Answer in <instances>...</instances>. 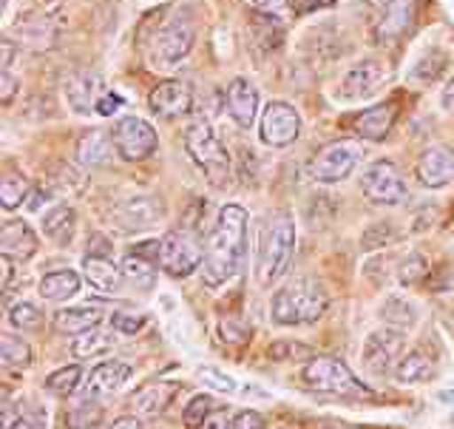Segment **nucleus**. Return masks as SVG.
Wrapping results in <instances>:
<instances>
[{"label": "nucleus", "instance_id": "obj_22", "mask_svg": "<svg viewBox=\"0 0 454 429\" xmlns=\"http://www.w3.org/2000/svg\"><path fill=\"white\" fill-rule=\"evenodd\" d=\"M114 137L108 131H99V128H91V131H82L77 139V148H74V160L82 168H99V165H108L111 156H114Z\"/></svg>", "mask_w": 454, "mask_h": 429}, {"label": "nucleus", "instance_id": "obj_25", "mask_svg": "<svg viewBox=\"0 0 454 429\" xmlns=\"http://www.w3.org/2000/svg\"><path fill=\"white\" fill-rule=\"evenodd\" d=\"M176 384L174 381H153V384H145L139 393H134L131 398V407L137 409V416H160V412H165L170 407V401H174L176 395Z\"/></svg>", "mask_w": 454, "mask_h": 429}, {"label": "nucleus", "instance_id": "obj_16", "mask_svg": "<svg viewBox=\"0 0 454 429\" xmlns=\"http://www.w3.org/2000/svg\"><path fill=\"white\" fill-rule=\"evenodd\" d=\"M148 106L160 117H184L193 108V89L182 80H162L156 89L148 94Z\"/></svg>", "mask_w": 454, "mask_h": 429}, {"label": "nucleus", "instance_id": "obj_57", "mask_svg": "<svg viewBox=\"0 0 454 429\" xmlns=\"http://www.w3.org/2000/svg\"><path fill=\"white\" fill-rule=\"evenodd\" d=\"M250 4H253L255 9H262V12H273V9H278V6L287 4V0H250Z\"/></svg>", "mask_w": 454, "mask_h": 429}, {"label": "nucleus", "instance_id": "obj_13", "mask_svg": "<svg viewBox=\"0 0 454 429\" xmlns=\"http://www.w3.org/2000/svg\"><path fill=\"white\" fill-rule=\"evenodd\" d=\"M361 160V151L352 146V142H330V146H324L316 160H312V179L321 182V185H338L349 179V174L355 171Z\"/></svg>", "mask_w": 454, "mask_h": 429}, {"label": "nucleus", "instance_id": "obj_58", "mask_svg": "<svg viewBox=\"0 0 454 429\" xmlns=\"http://www.w3.org/2000/svg\"><path fill=\"white\" fill-rule=\"evenodd\" d=\"M222 336H224V341H227V336H233V341H245L247 338V333L245 330H236V327L233 324H222Z\"/></svg>", "mask_w": 454, "mask_h": 429}, {"label": "nucleus", "instance_id": "obj_51", "mask_svg": "<svg viewBox=\"0 0 454 429\" xmlns=\"http://www.w3.org/2000/svg\"><path fill=\"white\" fill-rule=\"evenodd\" d=\"M202 429H233V416H231L227 409L216 407V409H213L210 416L205 418Z\"/></svg>", "mask_w": 454, "mask_h": 429}, {"label": "nucleus", "instance_id": "obj_56", "mask_svg": "<svg viewBox=\"0 0 454 429\" xmlns=\"http://www.w3.org/2000/svg\"><path fill=\"white\" fill-rule=\"evenodd\" d=\"M108 429H145V426H142V421L137 416H122V418L114 421Z\"/></svg>", "mask_w": 454, "mask_h": 429}, {"label": "nucleus", "instance_id": "obj_29", "mask_svg": "<svg viewBox=\"0 0 454 429\" xmlns=\"http://www.w3.org/2000/svg\"><path fill=\"white\" fill-rule=\"evenodd\" d=\"M380 319L389 327L397 330H406V327H415L420 319V307L415 298H409L406 293H389L387 302L380 305Z\"/></svg>", "mask_w": 454, "mask_h": 429}, {"label": "nucleus", "instance_id": "obj_59", "mask_svg": "<svg viewBox=\"0 0 454 429\" xmlns=\"http://www.w3.org/2000/svg\"><path fill=\"white\" fill-rule=\"evenodd\" d=\"M440 398H443V401H454V393H440Z\"/></svg>", "mask_w": 454, "mask_h": 429}, {"label": "nucleus", "instance_id": "obj_23", "mask_svg": "<svg viewBox=\"0 0 454 429\" xmlns=\"http://www.w3.org/2000/svg\"><path fill=\"white\" fill-rule=\"evenodd\" d=\"M134 376V367L131 364H125V361H99L91 373H89V393L97 398V395H114V393H120L128 381H131Z\"/></svg>", "mask_w": 454, "mask_h": 429}, {"label": "nucleus", "instance_id": "obj_20", "mask_svg": "<svg viewBox=\"0 0 454 429\" xmlns=\"http://www.w3.org/2000/svg\"><path fill=\"white\" fill-rule=\"evenodd\" d=\"M395 120H397V103L389 99V103H378L372 108L361 111L358 117L352 120V131L366 142H380L392 134Z\"/></svg>", "mask_w": 454, "mask_h": 429}, {"label": "nucleus", "instance_id": "obj_6", "mask_svg": "<svg viewBox=\"0 0 454 429\" xmlns=\"http://www.w3.org/2000/svg\"><path fill=\"white\" fill-rule=\"evenodd\" d=\"M205 253L207 248H202V242L193 234L174 231L160 239V270H165L170 279H188L196 270H202Z\"/></svg>", "mask_w": 454, "mask_h": 429}, {"label": "nucleus", "instance_id": "obj_36", "mask_svg": "<svg viewBox=\"0 0 454 429\" xmlns=\"http://www.w3.org/2000/svg\"><path fill=\"white\" fill-rule=\"evenodd\" d=\"M35 353L28 347L26 338H18V336H4L0 338V364L6 369H26L32 364Z\"/></svg>", "mask_w": 454, "mask_h": 429}, {"label": "nucleus", "instance_id": "obj_12", "mask_svg": "<svg viewBox=\"0 0 454 429\" xmlns=\"http://www.w3.org/2000/svg\"><path fill=\"white\" fill-rule=\"evenodd\" d=\"M108 94V85L103 80V75L94 68H77L63 80V97H66V106L89 117V114H97L103 97Z\"/></svg>", "mask_w": 454, "mask_h": 429}, {"label": "nucleus", "instance_id": "obj_33", "mask_svg": "<svg viewBox=\"0 0 454 429\" xmlns=\"http://www.w3.org/2000/svg\"><path fill=\"white\" fill-rule=\"evenodd\" d=\"M106 418V407L97 398H82L66 412V429H97Z\"/></svg>", "mask_w": 454, "mask_h": 429}, {"label": "nucleus", "instance_id": "obj_43", "mask_svg": "<svg viewBox=\"0 0 454 429\" xmlns=\"http://www.w3.org/2000/svg\"><path fill=\"white\" fill-rule=\"evenodd\" d=\"M196 376H199V381L205 384V387L216 390V393H224V395H236L239 393V381L233 376L222 373V369H216V367H202Z\"/></svg>", "mask_w": 454, "mask_h": 429}, {"label": "nucleus", "instance_id": "obj_1", "mask_svg": "<svg viewBox=\"0 0 454 429\" xmlns=\"http://www.w3.org/2000/svg\"><path fill=\"white\" fill-rule=\"evenodd\" d=\"M247 211L241 205H224L216 213L213 231L207 239V253L202 265L205 288L216 290L231 282L247 256Z\"/></svg>", "mask_w": 454, "mask_h": 429}, {"label": "nucleus", "instance_id": "obj_31", "mask_svg": "<svg viewBox=\"0 0 454 429\" xmlns=\"http://www.w3.org/2000/svg\"><path fill=\"white\" fill-rule=\"evenodd\" d=\"M432 373H434L432 359L420 347H415V350H409V353L401 355V361L395 364L392 376L401 384H420V381H429Z\"/></svg>", "mask_w": 454, "mask_h": 429}, {"label": "nucleus", "instance_id": "obj_30", "mask_svg": "<svg viewBox=\"0 0 454 429\" xmlns=\"http://www.w3.org/2000/svg\"><path fill=\"white\" fill-rule=\"evenodd\" d=\"M120 333L117 330H89L77 336L74 341H71V355L80 361H89V359H99V355H108L114 347H117V338Z\"/></svg>", "mask_w": 454, "mask_h": 429}, {"label": "nucleus", "instance_id": "obj_45", "mask_svg": "<svg viewBox=\"0 0 454 429\" xmlns=\"http://www.w3.org/2000/svg\"><path fill=\"white\" fill-rule=\"evenodd\" d=\"M111 330H117L120 336H137L142 327L148 324V316H134V313H114L108 319Z\"/></svg>", "mask_w": 454, "mask_h": 429}, {"label": "nucleus", "instance_id": "obj_9", "mask_svg": "<svg viewBox=\"0 0 454 429\" xmlns=\"http://www.w3.org/2000/svg\"><path fill=\"white\" fill-rule=\"evenodd\" d=\"M114 148L117 156H122L125 163H142L153 156V151L160 148V137H156V128L142 120V117H122L114 125Z\"/></svg>", "mask_w": 454, "mask_h": 429}, {"label": "nucleus", "instance_id": "obj_55", "mask_svg": "<svg viewBox=\"0 0 454 429\" xmlns=\"http://www.w3.org/2000/svg\"><path fill=\"white\" fill-rule=\"evenodd\" d=\"M440 106H443V111H451L454 114V77L446 83V89L440 91Z\"/></svg>", "mask_w": 454, "mask_h": 429}, {"label": "nucleus", "instance_id": "obj_27", "mask_svg": "<svg viewBox=\"0 0 454 429\" xmlns=\"http://www.w3.org/2000/svg\"><path fill=\"white\" fill-rule=\"evenodd\" d=\"M74 231H77V211L71 205L60 203L43 213V234H46V239L54 242V245H68Z\"/></svg>", "mask_w": 454, "mask_h": 429}, {"label": "nucleus", "instance_id": "obj_2", "mask_svg": "<svg viewBox=\"0 0 454 429\" xmlns=\"http://www.w3.org/2000/svg\"><path fill=\"white\" fill-rule=\"evenodd\" d=\"M330 310V293L321 282L309 276H298L276 290L270 302V319L281 327H309L324 319Z\"/></svg>", "mask_w": 454, "mask_h": 429}, {"label": "nucleus", "instance_id": "obj_11", "mask_svg": "<svg viewBox=\"0 0 454 429\" xmlns=\"http://www.w3.org/2000/svg\"><path fill=\"white\" fill-rule=\"evenodd\" d=\"M193 40H196V35H193V26L188 20L174 18L168 26H162L151 43L153 68H170L179 60H184L193 49Z\"/></svg>", "mask_w": 454, "mask_h": 429}, {"label": "nucleus", "instance_id": "obj_41", "mask_svg": "<svg viewBox=\"0 0 454 429\" xmlns=\"http://www.w3.org/2000/svg\"><path fill=\"white\" fill-rule=\"evenodd\" d=\"M426 276H429V262L423 259L420 253L411 250L409 256H403L401 265H397V282L406 284V288H411V284L423 282Z\"/></svg>", "mask_w": 454, "mask_h": 429}, {"label": "nucleus", "instance_id": "obj_5", "mask_svg": "<svg viewBox=\"0 0 454 429\" xmlns=\"http://www.w3.org/2000/svg\"><path fill=\"white\" fill-rule=\"evenodd\" d=\"M301 381L312 393L324 395H340V398H372V387L352 373V369L333 355H312L301 367Z\"/></svg>", "mask_w": 454, "mask_h": 429}, {"label": "nucleus", "instance_id": "obj_26", "mask_svg": "<svg viewBox=\"0 0 454 429\" xmlns=\"http://www.w3.org/2000/svg\"><path fill=\"white\" fill-rule=\"evenodd\" d=\"M54 327L66 336H82L89 330H97L99 324H103V313L97 307H85V305H77V307H60L51 316Z\"/></svg>", "mask_w": 454, "mask_h": 429}, {"label": "nucleus", "instance_id": "obj_48", "mask_svg": "<svg viewBox=\"0 0 454 429\" xmlns=\"http://www.w3.org/2000/svg\"><path fill=\"white\" fill-rule=\"evenodd\" d=\"M18 91H20V80L14 77L9 68H4L0 71V103L12 106V99L18 97Z\"/></svg>", "mask_w": 454, "mask_h": 429}, {"label": "nucleus", "instance_id": "obj_34", "mask_svg": "<svg viewBox=\"0 0 454 429\" xmlns=\"http://www.w3.org/2000/svg\"><path fill=\"white\" fill-rule=\"evenodd\" d=\"M14 35L20 37V43L26 46H37V49H51L57 43V26L43 18V20H23L18 28H14Z\"/></svg>", "mask_w": 454, "mask_h": 429}, {"label": "nucleus", "instance_id": "obj_50", "mask_svg": "<svg viewBox=\"0 0 454 429\" xmlns=\"http://www.w3.org/2000/svg\"><path fill=\"white\" fill-rule=\"evenodd\" d=\"M0 274H4V282H0V290L9 293L12 284H14V276H18V259H12V256L0 253Z\"/></svg>", "mask_w": 454, "mask_h": 429}, {"label": "nucleus", "instance_id": "obj_37", "mask_svg": "<svg viewBox=\"0 0 454 429\" xmlns=\"http://www.w3.org/2000/svg\"><path fill=\"white\" fill-rule=\"evenodd\" d=\"M28 179L20 174V171H9V174L0 179V205L4 211H18L26 199H28Z\"/></svg>", "mask_w": 454, "mask_h": 429}, {"label": "nucleus", "instance_id": "obj_60", "mask_svg": "<svg viewBox=\"0 0 454 429\" xmlns=\"http://www.w3.org/2000/svg\"><path fill=\"white\" fill-rule=\"evenodd\" d=\"M145 429H148V426H145Z\"/></svg>", "mask_w": 454, "mask_h": 429}, {"label": "nucleus", "instance_id": "obj_10", "mask_svg": "<svg viewBox=\"0 0 454 429\" xmlns=\"http://www.w3.org/2000/svg\"><path fill=\"white\" fill-rule=\"evenodd\" d=\"M361 191L375 205H401L406 199V182L392 160H378L364 171Z\"/></svg>", "mask_w": 454, "mask_h": 429}, {"label": "nucleus", "instance_id": "obj_52", "mask_svg": "<svg viewBox=\"0 0 454 429\" xmlns=\"http://www.w3.org/2000/svg\"><path fill=\"white\" fill-rule=\"evenodd\" d=\"M335 6V0H293V12L295 14H309L318 9H330Z\"/></svg>", "mask_w": 454, "mask_h": 429}, {"label": "nucleus", "instance_id": "obj_4", "mask_svg": "<svg viewBox=\"0 0 454 429\" xmlns=\"http://www.w3.org/2000/svg\"><path fill=\"white\" fill-rule=\"evenodd\" d=\"M184 151H188L193 165L207 177L213 188L231 185V177H233L231 154H227L224 142L210 128V123L199 120V123L188 125V131H184Z\"/></svg>", "mask_w": 454, "mask_h": 429}, {"label": "nucleus", "instance_id": "obj_17", "mask_svg": "<svg viewBox=\"0 0 454 429\" xmlns=\"http://www.w3.org/2000/svg\"><path fill=\"white\" fill-rule=\"evenodd\" d=\"M227 103V114L233 117V123L239 128H253L255 117H259V89L247 80V77H233L231 85H227L224 94Z\"/></svg>", "mask_w": 454, "mask_h": 429}, {"label": "nucleus", "instance_id": "obj_39", "mask_svg": "<svg viewBox=\"0 0 454 429\" xmlns=\"http://www.w3.org/2000/svg\"><path fill=\"white\" fill-rule=\"evenodd\" d=\"M267 355L278 364H290V361H309L312 359V347L301 345V341L293 338H278L267 347Z\"/></svg>", "mask_w": 454, "mask_h": 429}, {"label": "nucleus", "instance_id": "obj_18", "mask_svg": "<svg viewBox=\"0 0 454 429\" xmlns=\"http://www.w3.org/2000/svg\"><path fill=\"white\" fill-rule=\"evenodd\" d=\"M415 4L418 0H387L380 12V20L375 26V37L380 46H392L395 40H401L411 20H415Z\"/></svg>", "mask_w": 454, "mask_h": 429}, {"label": "nucleus", "instance_id": "obj_28", "mask_svg": "<svg viewBox=\"0 0 454 429\" xmlns=\"http://www.w3.org/2000/svg\"><path fill=\"white\" fill-rule=\"evenodd\" d=\"M80 274L71 267H63V270H51V274H46L40 279V296L46 298V302H68L71 296L80 293Z\"/></svg>", "mask_w": 454, "mask_h": 429}, {"label": "nucleus", "instance_id": "obj_46", "mask_svg": "<svg viewBox=\"0 0 454 429\" xmlns=\"http://www.w3.org/2000/svg\"><path fill=\"white\" fill-rule=\"evenodd\" d=\"M443 63H446V57L437 52V57L432 60V54H426L423 60H418V66L411 68V77L415 80H423V83H432L440 71H443Z\"/></svg>", "mask_w": 454, "mask_h": 429}, {"label": "nucleus", "instance_id": "obj_38", "mask_svg": "<svg viewBox=\"0 0 454 429\" xmlns=\"http://www.w3.org/2000/svg\"><path fill=\"white\" fill-rule=\"evenodd\" d=\"M82 384V367L80 364H68V367H60L54 369V373L46 378V390L51 395H60V398H68L80 390Z\"/></svg>", "mask_w": 454, "mask_h": 429}, {"label": "nucleus", "instance_id": "obj_14", "mask_svg": "<svg viewBox=\"0 0 454 429\" xmlns=\"http://www.w3.org/2000/svg\"><path fill=\"white\" fill-rule=\"evenodd\" d=\"M165 217L162 199L139 194L131 199H122V203L111 211V219L117 222L120 231L125 234H137V231H148V227L160 225V219Z\"/></svg>", "mask_w": 454, "mask_h": 429}, {"label": "nucleus", "instance_id": "obj_21", "mask_svg": "<svg viewBox=\"0 0 454 429\" xmlns=\"http://www.w3.org/2000/svg\"><path fill=\"white\" fill-rule=\"evenodd\" d=\"M383 66L378 60H372V57H366V60H358L352 63L347 68L344 80H340V97L344 99H358L369 91H375V85L383 80Z\"/></svg>", "mask_w": 454, "mask_h": 429}, {"label": "nucleus", "instance_id": "obj_8", "mask_svg": "<svg viewBox=\"0 0 454 429\" xmlns=\"http://www.w3.org/2000/svg\"><path fill=\"white\" fill-rule=\"evenodd\" d=\"M262 142L270 148H287L301 137V114L284 99H270L259 117Z\"/></svg>", "mask_w": 454, "mask_h": 429}, {"label": "nucleus", "instance_id": "obj_15", "mask_svg": "<svg viewBox=\"0 0 454 429\" xmlns=\"http://www.w3.org/2000/svg\"><path fill=\"white\" fill-rule=\"evenodd\" d=\"M415 177L423 188H446L454 182V148L432 146L415 163Z\"/></svg>", "mask_w": 454, "mask_h": 429}, {"label": "nucleus", "instance_id": "obj_53", "mask_svg": "<svg viewBox=\"0 0 454 429\" xmlns=\"http://www.w3.org/2000/svg\"><path fill=\"white\" fill-rule=\"evenodd\" d=\"M120 106H122V99H120L117 94H114V91H108V94L103 97V103H99L97 114H99V117H111V114L117 111Z\"/></svg>", "mask_w": 454, "mask_h": 429}, {"label": "nucleus", "instance_id": "obj_54", "mask_svg": "<svg viewBox=\"0 0 454 429\" xmlns=\"http://www.w3.org/2000/svg\"><path fill=\"white\" fill-rule=\"evenodd\" d=\"M49 199H51V191L49 188H35L32 194H28V199H26V208L28 211H40L43 203H49Z\"/></svg>", "mask_w": 454, "mask_h": 429}, {"label": "nucleus", "instance_id": "obj_35", "mask_svg": "<svg viewBox=\"0 0 454 429\" xmlns=\"http://www.w3.org/2000/svg\"><path fill=\"white\" fill-rule=\"evenodd\" d=\"M49 185L66 196H77L85 188V174L74 163H57L49 174Z\"/></svg>", "mask_w": 454, "mask_h": 429}, {"label": "nucleus", "instance_id": "obj_44", "mask_svg": "<svg viewBox=\"0 0 454 429\" xmlns=\"http://www.w3.org/2000/svg\"><path fill=\"white\" fill-rule=\"evenodd\" d=\"M397 239V234H395V227L389 225V222H375L369 231L361 236V248L364 250H378V248H387V245H392V242Z\"/></svg>", "mask_w": 454, "mask_h": 429}, {"label": "nucleus", "instance_id": "obj_24", "mask_svg": "<svg viewBox=\"0 0 454 429\" xmlns=\"http://www.w3.org/2000/svg\"><path fill=\"white\" fill-rule=\"evenodd\" d=\"M0 253L18 262L32 259L37 253V234L32 231V225H26L23 219H9L0 231Z\"/></svg>", "mask_w": 454, "mask_h": 429}, {"label": "nucleus", "instance_id": "obj_42", "mask_svg": "<svg viewBox=\"0 0 454 429\" xmlns=\"http://www.w3.org/2000/svg\"><path fill=\"white\" fill-rule=\"evenodd\" d=\"M9 324L14 327V330H23V333L37 330V327L43 324V313L32 302H20L9 310Z\"/></svg>", "mask_w": 454, "mask_h": 429}, {"label": "nucleus", "instance_id": "obj_32", "mask_svg": "<svg viewBox=\"0 0 454 429\" xmlns=\"http://www.w3.org/2000/svg\"><path fill=\"white\" fill-rule=\"evenodd\" d=\"M122 274L128 279V284H134L137 290H151L153 288V282H156V262H151L148 256H142V253H125L122 256Z\"/></svg>", "mask_w": 454, "mask_h": 429}, {"label": "nucleus", "instance_id": "obj_7", "mask_svg": "<svg viewBox=\"0 0 454 429\" xmlns=\"http://www.w3.org/2000/svg\"><path fill=\"white\" fill-rule=\"evenodd\" d=\"M403 350H406V333L397 330V327L383 324L364 338L361 364L372 376H387L395 373V364L401 361Z\"/></svg>", "mask_w": 454, "mask_h": 429}, {"label": "nucleus", "instance_id": "obj_40", "mask_svg": "<svg viewBox=\"0 0 454 429\" xmlns=\"http://www.w3.org/2000/svg\"><path fill=\"white\" fill-rule=\"evenodd\" d=\"M213 409H216V401H213L207 393L193 395L191 401H188V407L182 409V424L188 426V429H202L205 418L210 416Z\"/></svg>", "mask_w": 454, "mask_h": 429}, {"label": "nucleus", "instance_id": "obj_19", "mask_svg": "<svg viewBox=\"0 0 454 429\" xmlns=\"http://www.w3.org/2000/svg\"><path fill=\"white\" fill-rule=\"evenodd\" d=\"M82 274H85V282H89L97 293H106V296H122L125 293L128 279L122 274V267L114 265L108 256H85Z\"/></svg>", "mask_w": 454, "mask_h": 429}, {"label": "nucleus", "instance_id": "obj_47", "mask_svg": "<svg viewBox=\"0 0 454 429\" xmlns=\"http://www.w3.org/2000/svg\"><path fill=\"white\" fill-rule=\"evenodd\" d=\"M233 429H267V421L259 409H241L233 416Z\"/></svg>", "mask_w": 454, "mask_h": 429}, {"label": "nucleus", "instance_id": "obj_49", "mask_svg": "<svg viewBox=\"0 0 454 429\" xmlns=\"http://www.w3.org/2000/svg\"><path fill=\"white\" fill-rule=\"evenodd\" d=\"M12 429H49V418L43 416L40 409H28V412H20L18 421L12 424Z\"/></svg>", "mask_w": 454, "mask_h": 429}, {"label": "nucleus", "instance_id": "obj_3", "mask_svg": "<svg viewBox=\"0 0 454 429\" xmlns=\"http://www.w3.org/2000/svg\"><path fill=\"white\" fill-rule=\"evenodd\" d=\"M295 253V222L287 211H278L267 219L262 242H259V259H255V279L262 288L273 284L287 274Z\"/></svg>", "mask_w": 454, "mask_h": 429}]
</instances>
